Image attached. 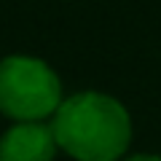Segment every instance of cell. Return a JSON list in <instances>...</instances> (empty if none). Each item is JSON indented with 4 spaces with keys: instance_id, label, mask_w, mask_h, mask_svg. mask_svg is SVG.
<instances>
[{
    "instance_id": "cell-1",
    "label": "cell",
    "mask_w": 161,
    "mask_h": 161,
    "mask_svg": "<svg viewBox=\"0 0 161 161\" xmlns=\"http://www.w3.org/2000/svg\"><path fill=\"white\" fill-rule=\"evenodd\" d=\"M51 132L57 145L75 161H121L132 142V118L118 99L80 92L62 99Z\"/></svg>"
},
{
    "instance_id": "cell-2",
    "label": "cell",
    "mask_w": 161,
    "mask_h": 161,
    "mask_svg": "<svg viewBox=\"0 0 161 161\" xmlns=\"http://www.w3.org/2000/svg\"><path fill=\"white\" fill-rule=\"evenodd\" d=\"M62 105L59 75L35 57H6L0 62V113L16 124L54 115Z\"/></svg>"
},
{
    "instance_id": "cell-3",
    "label": "cell",
    "mask_w": 161,
    "mask_h": 161,
    "mask_svg": "<svg viewBox=\"0 0 161 161\" xmlns=\"http://www.w3.org/2000/svg\"><path fill=\"white\" fill-rule=\"evenodd\" d=\"M57 140L43 121L14 124L0 137V161H54Z\"/></svg>"
},
{
    "instance_id": "cell-4",
    "label": "cell",
    "mask_w": 161,
    "mask_h": 161,
    "mask_svg": "<svg viewBox=\"0 0 161 161\" xmlns=\"http://www.w3.org/2000/svg\"><path fill=\"white\" fill-rule=\"evenodd\" d=\"M124 161H161L158 156H145V153H140V156H129V158H124Z\"/></svg>"
}]
</instances>
